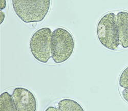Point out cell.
Instances as JSON below:
<instances>
[{
  "label": "cell",
  "mask_w": 128,
  "mask_h": 111,
  "mask_svg": "<svg viewBox=\"0 0 128 111\" xmlns=\"http://www.w3.org/2000/svg\"><path fill=\"white\" fill-rule=\"evenodd\" d=\"M16 15L25 23L40 22L48 14L51 0H12Z\"/></svg>",
  "instance_id": "1"
},
{
  "label": "cell",
  "mask_w": 128,
  "mask_h": 111,
  "mask_svg": "<svg viewBox=\"0 0 128 111\" xmlns=\"http://www.w3.org/2000/svg\"><path fill=\"white\" fill-rule=\"evenodd\" d=\"M51 58L56 64L66 62L73 53L75 42L71 33L64 28H58L51 38Z\"/></svg>",
  "instance_id": "2"
},
{
  "label": "cell",
  "mask_w": 128,
  "mask_h": 111,
  "mask_svg": "<svg viewBox=\"0 0 128 111\" xmlns=\"http://www.w3.org/2000/svg\"><path fill=\"white\" fill-rule=\"evenodd\" d=\"M96 34L102 45L110 50H115L120 45L116 15L109 12L100 20L96 27Z\"/></svg>",
  "instance_id": "3"
},
{
  "label": "cell",
  "mask_w": 128,
  "mask_h": 111,
  "mask_svg": "<svg viewBox=\"0 0 128 111\" xmlns=\"http://www.w3.org/2000/svg\"><path fill=\"white\" fill-rule=\"evenodd\" d=\"M52 33L48 27L41 28L37 30L30 38V52L34 58L40 62L46 64L51 58Z\"/></svg>",
  "instance_id": "4"
},
{
  "label": "cell",
  "mask_w": 128,
  "mask_h": 111,
  "mask_svg": "<svg viewBox=\"0 0 128 111\" xmlns=\"http://www.w3.org/2000/svg\"><path fill=\"white\" fill-rule=\"evenodd\" d=\"M12 95L18 111H36V99L29 90L22 86L16 87Z\"/></svg>",
  "instance_id": "5"
},
{
  "label": "cell",
  "mask_w": 128,
  "mask_h": 111,
  "mask_svg": "<svg viewBox=\"0 0 128 111\" xmlns=\"http://www.w3.org/2000/svg\"><path fill=\"white\" fill-rule=\"evenodd\" d=\"M119 38L121 46L128 48V12L120 11L116 14Z\"/></svg>",
  "instance_id": "6"
},
{
  "label": "cell",
  "mask_w": 128,
  "mask_h": 111,
  "mask_svg": "<svg viewBox=\"0 0 128 111\" xmlns=\"http://www.w3.org/2000/svg\"><path fill=\"white\" fill-rule=\"evenodd\" d=\"M0 111H18L12 95L8 92L0 95Z\"/></svg>",
  "instance_id": "7"
},
{
  "label": "cell",
  "mask_w": 128,
  "mask_h": 111,
  "mask_svg": "<svg viewBox=\"0 0 128 111\" xmlns=\"http://www.w3.org/2000/svg\"><path fill=\"white\" fill-rule=\"evenodd\" d=\"M60 111H84L82 106L76 101L72 99H62L58 104Z\"/></svg>",
  "instance_id": "8"
},
{
  "label": "cell",
  "mask_w": 128,
  "mask_h": 111,
  "mask_svg": "<svg viewBox=\"0 0 128 111\" xmlns=\"http://www.w3.org/2000/svg\"><path fill=\"white\" fill-rule=\"evenodd\" d=\"M119 85L122 88L128 89V66L122 71L120 75Z\"/></svg>",
  "instance_id": "9"
},
{
  "label": "cell",
  "mask_w": 128,
  "mask_h": 111,
  "mask_svg": "<svg viewBox=\"0 0 128 111\" xmlns=\"http://www.w3.org/2000/svg\"><path fill=\"white\" fill-rule=\"evenodd\" d=\"M122 97L124 100L128 104V89H124L122 92Z\"/></svg>",
  "instance_id": "10"
},
{
  "label": "cell",
  "mask_w": 128,
  "mask_h": 111,
  "mask_svg": "<svg viewBox=\"0 0 128 111\" xmlns=\"http://www.w3.org/2000/svg\"><path fill=\"white\" fill-rule=\"evenodd\" d=\"M1 1V5H0V9H1V11H2L3 9H5L6 6V0H0Z\"/></svg>",
  "instance_id": "11"
},
{
  "label": "cell",
  "mask_w": 128,
  "mask_h": 111,
  "mask_svg": "<svg viewBox=\"0 0 128 111\" xmlns=\"http://www.w3.org/2000/svg\"><path fill=\"white\" fill-rule=\"evenodd\" d=\"M45 111H60V110H58V108L54 107V106H49L45 110Z\"/></svg>",
  "instance_id": "12"
},
{
  "label": "cell",
  "mask_w": 128,
  "mask_h": 111,
  "mask_svg": "<svg viewBox=\"0 0 128 111\" xmlns=\"http://www.w3.org/2000/svg\"><path fill=\"white\" fill-rule=\"evenodd\" d=\"M1 24H2V23H3V22L4 21V18H5V14L3 12H2V11H1Z\"/></svg>",
  "instance_id": "13"
}]
</instances>
